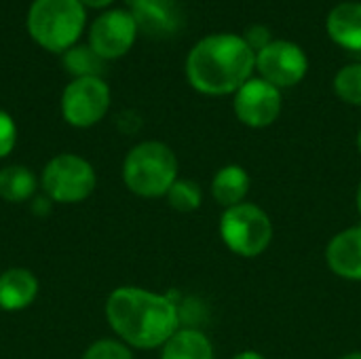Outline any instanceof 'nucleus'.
I'll return each instance as SVG.
<instances>
[{
  "instance_id": "f257e3e1",
  "label": "nucleus",
  "mask_w": 361,
  "mask_h": 359,
  "mask_svg": "<svg viewBox=\"0 0 361 359\" xmlns=\"http://www.w3.org/2000/svg\"><path fill=\"white\" fill-rule=\"evenodd\" d=\"M104 317L114 339L133 351L161 349L182 326L176 296L142 286L114 288L106 298Z\"/></svg>"
},
{
  "instance_id": "f03ea898",
  "label": "nucleus",
  "mask_w": 361,
  "mask_h": 359,
  "mask_svg": "<svg viewBox=\"0 0 361 359\" xmlns=\"http://www.w3.org/2000/svg\"><path fill=\"white\" fill-rule=\"evenodd\" d=\"M256 72V51L243 34L216 32L192 44L184 61L188 85L207 97L235 95Z\"/></svg>"
},
{
  "instance_id": "7ed1b4c3",
  "label": "nucleus",
  "mask_w": 361,
  "mask_h": 359,
  "mask_svg": "<svg viewBox=\"0 0 361 359\" xmlns=\"http://www.w3.org/2000/svg\"><path fill=\"white\" fill-rule=\"evenodd\" d=\"M121 178L125 188L140 199H165L180 178L178 154L161 140H142L127 150Z\"/></svg>"
},
{
  "instance_id": "20e7f679",
  "label": "nucleus",
  "mask_w": 361,
  "mask_h": 359,
  "mask_svg": "<svg viewBox=\"0 0 361 359\" xmlns=\"http://www.w3.org/2000/svg\"><path fill=\"white\" fill-rule=\"evenodd\" d=\"M85 23L87 13L80 0H34L25 19L32 40L51 53L76 47Z\"/></svg>"
},
{
  "instance_id": "39448f33",
  "label": "nucleus",
  "mask_w": 361,
  "mask_h": 359,
  "mask_svg": "<svg viewBox=\"0 0 361 359\" xmlns=\"http://www.w3.org/2000/svg\"><path fill=\"white\" fill-rule=\"evenodd\" d=\"M40 193L53 205H78L97 188V171L89 159L76 152H59L51 157L40 174Z\"/></svg>"
},
{
  "instance_id": "423d86ee",
  "label": "nucleus",
  "mask_w": 361,
  "mask_h": 359,
  "mask_svg": "<svg viewBox=\"0 0 361 359\" xmlns=\"http://www.w3.org/2000/svg\"><path fill=\"white\" fill-rule=\"evenodd\" d=\"M218 233L228 252L241 258L262 256L275 237V226L271 216L256 203L245 201L241 205L222 209Z\"/></svg>"
},
{
  "instance_id": "0eeeda50",
  "label": "nucleus",
  "mask_w": 361,
  "mask_h": 359,
  "mask_svg": "<svg viewBox=\"0 0 361 359\" xmlns=\"http://www.w3.org/2000/svg\"><path fill=\"white\" fill-rule=\"evenodd\" d=\"M112 93L102 76L72 78L59 99L63 121L74 129H91L104 121L110 110Z\"/></svg>"
},
{
  "instance_id": "6e6552de",
  "label": "nucleus",
  "mask_w": 361,
  "mask_h": 359,
  "mask_svg": "<svg viewBox=\"0 0 361 359\" xmlns=\"http://www.w3.org/2000/svg\"><path fill=\"white\" fill-rule=\"evenodd\" d=\"M256 74L277 89L296 87L309 74V55L298 42L275 38L256 53Z\"/></svg>"
},
{
  "instance_id": "1a4fd4ad",
  "label": "nucleus",
  "mask_w": 361,
  "mask_h": 359,
  "mask_svg": "<svg viewBox=\"0 0 361 359\" xmlns=\"http://www.w3.org/2000/svg\"><path fill=\"white\" fill-rule=\"evenodd\" d=\"M283 110L281 89L260 76H252L233 95V112L237 121L250 129H267L277 123Z\"/></svg>"
},
{
  "instance_id": "9d476101",
  "label": "nucleus",
  "mask_w": 361,
  "mask_h": 359,
  "mask_svg": "<svg viewBox=\"0 0 361 359\" xmlns=\"http://www.w3.org/2000/svg\"><path fill=\"white\" fill-rule=\"evenodd\" d=\"M137 32L140 30L131 11L110 8V11H104L93 21L89 30V47L104 61L118 59L131 51L137 38Z\"/></svg>"
},
{
  "instance_id": "9b49d317",
  "label": "nucleus",
  "mask_w": 361,
  "mask_h": 359,
  "mask_svg": "<svg viewBox=\"0 0 361 359\" xmlns=\"http://www.w3.org/2000/svg\"><path fill=\"white\" fill-rule=\"evenodd\" d=\"M326 264L336 277L361 284V224L338 231L328 241Z\"/></svg>"
},
{
  "instance_id": "f8f14e48",
  "label": "nucleus",
  "mask_w": 361,
  "mask_h": 359,
  "mask_svg": "<svg viewBox=\"0 0 361 359\" xmlns=\"http://www.w3.org/2000/svg\"><path fill=\"white\" fill-rule=\"evenodd\" d=\"M40 294V281L27 267H11L0 273V311L21 313L30 309Z\"/></svg>"
},
{
  "instance_id": "ddd939ff",
  "label": "nucleus",
  "mask_w": 361,
  "mask_h": 359,
  "mask_svg": "<svg viewBox=\"0 0 361 359\" xmlns=\"http://www.w3.org/2000/svg\"><path fill=\"white\" fill-rule=\"evenodd\" d=\"M131 15L137 30L154 38L171 36L182 25V11L176 0H144L131 11Z\"/></svg>"
},
{
  "instance_id": "4468645a",
  "label": "nucleus",
  "mask_w": 361,
  "mask_h": 359,
  "mask_svg": "<svg viewBox=\"0 0 361 359\" xmlns=\"http://www.w3.org/2000/svg\"><path fill=\"white\" fill-rule=\"evenodd\" d=\"M326 32L334 44L345 51H361V2H338L326 17Z\"/></svg>"
},
{
  "instance_id": "2eb2a0df",
  "label": "nucleus",
  "mask_w": 361,
  "mask_h": 359,
  "mask_svg": "<svg viewBox=\"0 0 361 359\" xmlns=\"http://www.w3.org/2000/svg\"><path fill=\"white\" fill-rule=\"evenodd\" d=\"M250 188H252V178H250L247 169L243 165H237V163L222 165L214 174L212 184H209L212 199L222 209L245 203L247 195H250Z\"/></svg>"
},
{
  "instance_id": "dca6fc26",
  "label": "nucleus",
  "mask_w": 361,
  "mask_h": 359,
  "mask_svg": "<svg viewBox=\"0 0 361 359\" xmlns=\"http://www.w3.org/2000/svg\"><path fill=\"white\" fill-rule=\"evenodd\" d=\"M159 359H216V349L201 328L180 326L159 349Z\"/></svg>"
},
{
  "instance_id": "f3484780",
  "label": "nucleus",
  "mask_w": 361,
  "mask_h": 359,
  "mask_svg": "<svg viewBox=\"0 0 361 359\" xmlns=\"http://www.w3.org/2000/svg\"><path fill=\"white\" fill-rule=\"evenodd\" d=\"M40 193V180L23 163H8L0 167V199L11 205L30 203Z\"/></svg>"
},
{
  "instance_id": "a211bd4d",
  "label": "nucleus",
  "mask_w": 361,
  "mask_h": 359,
  "mask_svg": "<svg viewBox=\"0 0 361 359\" xmlns=\"http://www.w3.org/2000/svg\"><path fill=\"white\" fill-rule=\"evenodd\" d=\"M167 205L178 214H192L203 205V188L199 182L188 178H178L169 193L165 195Z\"/></svg>"
},
{
  "instance_id": "6ab92c4d",
  "label": "nucleus",
  "mask_w": 361,
  "mask_h": 359,
  "mask_svg": "<svg viewBox=\"0 0 361 359\" xmlns=\"http://www.w3.org/2000/svg\"><path fill=\"white\" fill-rule=\"evenodd\" d=\"M332 87L341 102L361 108V61L343 66L334 74Z\"/></svg>"
},
{
  "instance_id": "aec40b11",
  "label": "nucleus",
  "mask_w": 361,
  "mask_h": 359,
  "mask_svg": "<svg viewBox=\"0 0 361 359\" xmlns=\"http://www.w3.org/2000/svg\"><path fill=\"white\" fill-rule=\"evenodd\" d=\"M102 61L93 49L87 44V47H72L70 51L63 53V68L74 76V78H80V76H99L102 72Z\"/></svg>"
},
{
  "instance_id": "412c9836",
  "label": "nucleus",
  "mask_w": 361,
  "mask_h": 359,
  "mask_svg": "<svg viewBox=\"0 0 361 359\" xmlns=\"http://www.w3.org/2000/svg\"><path fill=\"white\" fill-rule=\"evenodd\" d=\"M80 359H135L133 349L127 347L125 343H121L114 336H106V339H97L93 341L85 351Z\"/></svg>"
},
{
  "instance_id": "4be33fe9",
  "label": "nucleus",
  "mask_w": 361,
  "mask_h": 359,
  "mask_svg": "<svg viewBox=\"0 0 361 359\" xmlns=\"http://www.w3.org/2000/svg\"><path fill=\"white\" fill-rule=\"evenodd\" d=\"M17 123L15 118L0 108V161L8 159L17 146Z\"/></svg>"
},
{
  "instance_id": "5701e85b",
  "label": "nucleus",
  "mask_w": 361,
  "mask_h": 359,
  "mask_svg": "<svg viewBox=\"0 0 361 359\" xmlns=\"http://www.w3.org/2000/svg\"><path fill=\"white\" fill-rule=\"evenodd\" d=\"M243 38H245V42H247V44H250V47H252L256 53L275 40V38H273V32H271V28H269V25H262V23L250 25V28L245 30Z\"/></svg>"
},
{
  "instance_id": "b1692460",
  "label": "nucleus",
  "mask_w": 361,
  "mask_h": 359,
  "mask_svg": "<svg viewBox=\"0 0 361 359\" xmlns=\"http://www.w3.org/2000/svg\"><path fill=\"white\" fill-rule=\"evenodd\" d=\"M231 359H267L260 351H254V349H245V351H239L235 353Z\"/></svg>"
},
{
  "instance_id": "393cba45",
  "label": "nucleus",
  "mask_w": 361,
  "mask_h": 359,
  "mask_svg": "<svg viewBox=\"0 0 361 359\" xmlns=\"http://www.w3.org/2000/svg\"><path fill=\"white\" fill-rule=\"evenodd\" d=\"M85 6H91V8H104L108 4H112L114 0H80Z\"/></svg>"
},
{
  "instance_id": "a878e982",
  "label": "nucleus",
  "mask_w": 361,
  "mask_h": 359,
  "mask_svg": "<svg viewBox=\"0 0 361 359\" xmlns=\"http://www.w3.org/2000/svg\"><path fill=\"white\" fill-rule=\"evenodd\" d=\"M355 209H357V214H360L361 218V180L360 184H357V190H355Z\"/></svg>"
},
{
  "instance_id": "bb28decb",
  "label": "nucleus",
  "mask_w": 361,
  "mask_h": 359,
  "mask_svg": "<svg viewBox=\"0 0 361 359\" xmlns=\"http://www.w3.org/2000/svg\"><path fill=\"white\" fill-rule=\"evenodd\" d=\"M338 359H361V351H351V353H345Z\"/></svg>"
},
{
  "instance_id": "cd10ccee",
  "label": "nucleus",
  "mask_w": 361,
  "mask_h": 359,
  "mask_svg": "<svg viewBox=\"0 0 361 359\" xmlns=\"http://www.w3.org/2000/svg\"><path fill=\"white\" fill-rule=\"evenodd\" d=\"M125 2H127V6H129V8L133 11V8H135V6H140V4H142L144 0H125Z\"/></svg>"
},
{
  "instance_id": "c85d7f7f",
  "label": "nucleus",
  "mask_w": 361,
  "mask_h": 359,
  "mask_svg": "<svg viewBox=\"0 0 361 359\" xmlns=\"http://www.w3.org/2000/svg\"><path fill=\"white\" fill-rule=\"evenodd\" d=\"M355 144H357V150H360V154H361V127H360V131H357V138H355Z\"/></svg>"
}]
</instances>
